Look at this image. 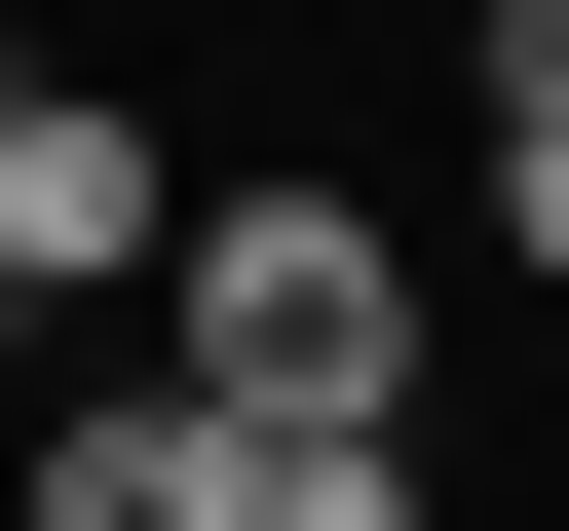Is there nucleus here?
<instances>
[{
    "label": "nucleus",
    "instance_id": "6",
    "mask_svg": "<svg viewBox=\"0 0 569 531\" xmlns=\"http://www.w3.org/2000/svg\"><path fill=\"white\" fill-rule=\"evenodd\" d=\"M493 77H569V0H493Z\"/></svg>",
    "mask_w": 569,
    "mask_h": 531
},
{
    "label": "nucleus",
    "instance_id": "5",
    "mask_svg": "<svg viewBox=\"0 0 569 531\" xmlns=\"http://www.w3.org/2000/svg\"><path fill=\"white\" fill-rule=\"evenodd\" d=\"M493 266H569V77H493Z\"/></svg>",
    "mask_w": 569,
    "mask_h": 531
},
{
    "label": "nucleus",
    "instance_id": "2",
    "mask_svg": "<svg viewBox=\"0 0 569 531\" xmlns=\"http://www.w3.org/2000/svg\"><path fill=\"white\" fill-rule=\"evenodd\" d=\"M190 266V152L114 114V77H0V342H77V304H152Z\"/></svg>",
    "mask_w": 569,
    "mask_h": 531
},
{
    "label": "nucleus",
    "instance_id": "3",
    "mask_svg": "<svg viewBox=\"0 0 569 531\" xmlns=\"http://www.w3.org/2000/svg\"><path fill=\"white\" fill-rule=\"evenodd\" d=\"M0 531H228V418H190V380H77V418H39V493H0Z\"/></svg>",
    "mask_w": 569,
    "mask_h": 531
},
{
    "label": "nucleus",
    "instance_id": "4",
    "mask_svg": "<svg viewBox=\"0 0 569 531\" xmlns=\"http://www.w3.org/2000/svg\"><path fill=\"white\" fill-rule=\"evenodd\" d=\"M228 531H418V418H228Z\"/></svg>",
    "mask_w": 569,
    "mask_h": 531
},
{
    "label": "nucleus",
    "instance_id": "1",
    "mask_svg": "<svg viewBox=\"0 0 569 531\" xmlns=\"http://www.w3.org/2000/svg\"><path fill=\"white\" fill-rule=\"evenodd\" d=\"M152 380H190V418H418V266H380V190H190Z\"/></svg>",
    "mask_w": 569,
    "mask_h": 531
}]
</instances>
